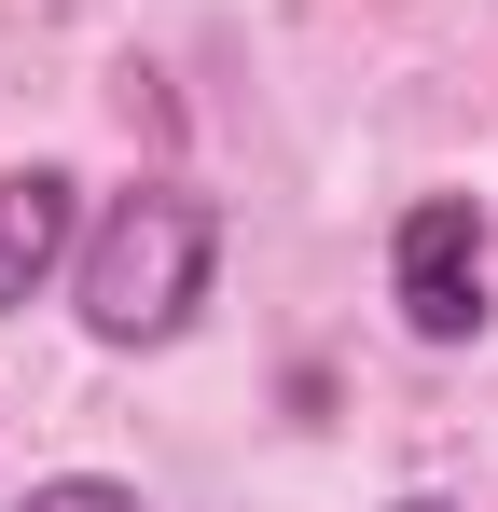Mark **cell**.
<instances>
[{
    "label": "cell",
    "mask_w": 498,
    "mask_h": 512,
    "mask_svg": "<svg viewBox=\"0 0 498 512\" xmlns=\"http://www.w3.org/2000/svg\"><path fill=\"white\" fill-rule=\"evenodd\" d=\"M208 263H222V208L194 180H125L70 250V291H83V333L97 346H166L194 333L208 305Z\"/></svg>",
    "instance_id": "obj_1"
},
{
    "label": "cell",
    "mask_w": 498,
    "mask_h": 512,
    "mask_svg": "<svg viewBox=\"0 0 498 512\" xmlns=\"http://www.w3.org/2000/svg\"><path fill=\"white\" fill-rule=\"evenodd\" d=\"M388 291H402L415 346H471L485 333V208L471 194H415L388 236Z\"/></svg>",
    "instance_id": "obj_2"
},
{
    "label": "cell",
    "mask_w": 498,
    "mask_h": 512,
    "mask_svg": "<svg viewBox=\"0 0 498 512\" xmlns=\"http://www.w3.org/2000/svg\"><path fill=\"white\" fill-rule=\"evenodd\" d=\"M83 250V180L70 167H0V319L42 305Z\"/></svg>",
    "instance_id": "obj_3"
},
{
    "label": "cell",
    "mask_w": 498,
    "mask_h": 512,
    "mask_svg": "<svg viewBox=\"0 0 498 512\" xmlns=\"http://www.w3.org/2000/svg\"><path fill=\"white\" fill-rule=\"evenodd\" d=\"M14 512H139V485H111V471H56V485H28Z\"/></svg>",
    "instance_id": "obj_4"
},
{
    "label": "cell",
    "mask_w": 498,
    "mask_h": 512,
    "mask_svg": "<svg viewBox=\"0 0 498 512\" xmlns=\"http://www.w3.org/2000/svg\"><path fill=\"white\" fill-rule=\"evenodd\" d=\"M388 512H457V499H429V485H415V499H388Z\"/></svg>",
    "instance_id": "obj_5"
}]
</instances>
